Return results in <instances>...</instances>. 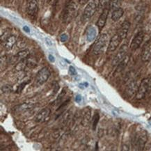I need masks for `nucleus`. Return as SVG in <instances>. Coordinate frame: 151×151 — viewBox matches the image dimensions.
<instances>
[{
	"mask_svg": "<svg viewBox=\"0 0 151 151\" xmlns=\"http://www.w3.org/2000/svg\"><path fill=\"white\" fill-rule=\"evenodd\" d=\"M151 93V77L142 79L137 91L136 98L137 100H142Z\"/></svg>",
	"mask_w": 151,
	"mask_h": 151,
	"instance_id": "nucleus-1",
	"label": "nucleus"
},
{
	"mask_svg": "<svg viewBox=\"0 0 151 151\" xmlns=\"http://www.w3.org/2000/svg\"><path fill=\"white\" fill-rule=\"evenodd\" d=\"M79 3L77 1H71L65 6L64 11H63L62 19L64 22H69L73 20L77 15L78 11Z\"/></svg>",
	"mask_w": 151,
	"mask_h": 151,
	"instance_id": "nucleus-2",
	"label": "nucleus"
},
{
	"mask_svg": "<svg viewBox=\"0 0 151 151\" xmlns=\"http://www.w3.org/2000/svg\"><path fill=\"white\" fill-rule=\"evenodd\" d=\"M100 0H90L85 7L82 15L83 20L86 22L93 16L100 7Z\"/></svg>",
	"mask_w": 151,
	"mask_h": 151,
	"instance_id": "nucleus-3",
	"label": "nucleus"
},
{
	"mask_svg": "<svg viewBox=\"0 0 151 151\" xmlns=\"http://www.w3.org/2000/svg\"><path fill=\"white\" fill-rule=\"evenodd\" d=\"M148 142V134L146 130H141L135 134L133 139V145L138 150H144L145 146Z\"/></svg>",
	"mask_w": 151,
	"mask_h": 151,
	"instance_id": "nucleus-4",
	"label": "nucleus"
},
{
	"mask_svg": "<svg viewBox=\"0 0 151 151\" xmlns=\"http://www.w3.org/2000/svg\"><path fill=\"white\" fill-rule=\"evenodd\" d=\"M108 42V36L105 33L100 34L95 42L93 52L96 55H100L104 51Z\"/></svg>",
	"mask_w": 151,
	"mask_h": 151,
	"instance_id": "nucleus-5",
	"label": "nucleus"
},
{
	"mask_svg": "<svg viewBox=\"0 0 151 151\" xmlns=\"http://www.w3.org/2000/svg\"><path fill=\"white\" fill-rule=\"evenodd\" d=\"M38 13L37 0H29L27 5V13L31 20H36Z\"/></svg>",
	"mask_w": 151,
	"mask_h": 151,
	"instance_id": "nucleus-6",
	"label": "nucleus"
},
{
	"mask_svg": "<svg viewBox=\"0 0 151 151\" xmlns=\"http://www.w3.org/2000/svg\"><path fill=\"white\" fill-rule=\"evenodd\" d=\"M50 71L47 67L42 68L38 71L36 77V83L39 86L44 84L50 78Z\"/></svg>",
	"mask_w": 151,
	"mask_h": 151,
	"instance_id": "nucleus-7",
	"label": "nucleus"
},
{
	"mask_svg": "<svg viewBox=\"0 0 151 151\" xmlns=\"http://www.w3.org/2000/svg\"><path fill=\"white\" fill-rule=\"evenodd\" d=\"M144 32L143 31H140L135 35L130 44V49L132 50H136L140 47L144 41Z\"/></svg>",
	"mask_w": 151,
	"mask_h": 151,
	"instance_id": "nucleus-8",
	"label": "nucleus"
},
{
	"mask_svg": "<svg viewBox=\"0 0 151 151\" xmlns=\"http://www.w3.org/2000/svg\"><path fill=\"white\" fill-rule=\"evenodd\" d=\"M127 51V45H123L120 48L119 52H117L116 55L112 61V65L113 66H117L119 63L123 60L126 56V53Z\"/></svg>",
	"mask_w": 151,
	"mask_h": 151,
	"instance_id": "nucleus-9",
	"label": "nucleus"
},
{
	"mask_svg": "<svg viewBox=\"0 0 151 151\" xmlns=\"http://www.w3.org/2000/svg\"><path fill=\"white\" fill-rule=\"evenodd\" d=\"M123 39L121 38V36L119 34H116L112 36L111 40L109 42V45L107 47V52H113L119 47V46L121 44V42Z\"/></svg>",
	"mask_w": 151,
	"mask_h": 151,
	"instance_id": "nucleus-10",
	"label": "nucleus"
},
{
	"mask_svg": "<svg viewBox=\"0 0 151 151\" xmlns=\"http://www.w3.org/2000/svg\"><path fill=\"white\" fill-rule=\"evenodd\" d=\"M110 10L109 6H107L105 8H104L103 11L101 13V15H100L99 18H98V21H97V26L99 29H102V28L105 26L106 20H107L108 15H109V12Z\"/></svg>",
	"mask_w": 151,
	"mask_h": 151,
	"instance_id": "nucleus-11",
	"label": "nucleus"
},
{
	"mask_svg": "<svg viewBox=\"0 0 151 151\" xmlns=\"http://www.w3.org/2000/svg\"><path fill=\"white\" fill-rule=\"evenodd\" d=\"M138 88L139 86L138 84H137V81H131L127 86L126 90H125V93H126L127 96L129 97V98H132L133 96H136Z\"/></svg>",
	"mask_w": 151,
	"mask_h": 151,
	"instance_id": "nucleus-12",
	"label": "nucleus"
},
{
	"mask_svg": "<svg viewBox=\"0 0 151 151\" xmlns=\"http://www.w3.org/2000/svg\"><path fill=\"white\" fill-rule=\"evenodd\" d=\"M130 25L131 24L129 21L125 20L122 23L121 27H120L119 30H118L117 34L121 36V38L123 40H124L127 37V34H128V32L129 30V28H130Z\"/></svg>",
	"mask_w": 151,
	"mask_h": 151,
	"instance_id": "nucleus-13",
	"label": "nucleus"
},
{
	"mask_svg": "<svg viewBox=\"0 0 151 151\" xmlns=\"http://www.w3.org/2000/svg\"><path fill=\"white\" fill-rule=\"evenodd\" d=\"M50 114H51V110L49 108H44L41 111L38 112L35 118V121L37 123H42V122L45 121L46 119L50 116Z\"/></svg>",
	"mask_w": 151,
	"mask_h": 151,
	"instance_id": "nucleus-14",
	"label": "nucleus"
},
{
	"mask_svg": "<svg viewBox=\"0 0 151 151\" xmlns=\"http://www.w3.org/2000/svg\"><path fill=\"white\" fill-rule=\"evenodd\" d=\"M141 59L144 62H148L151 60V42L146 43L143 48Z\"/></svg>",
	"mask_w": 151,
	"mask_h": 151,
	"instance_id": "nucleus-15",
	"label": "nucleus"
},
{
	"mask_svg": "<svg viewBox=\"0 0 151 151\" xmlns=\"http://www.w3.org/2000/svg\"><path fill=\"white\" fill-rule=\"evenodd\" d=\"M17 42V37L14 35H9L6 39L4 40V47L6 50L13 49L14 45Z\"/></svg>",
	"mask_w": 151,
	"mask_h": 151,
	"instance_id": "nucleus-16",
	"label": "nucleus"
},
{
	"mask_svg": "<svg viewBox=\"0 0 151 151\" xmlns=\"http://www.w3.org/2000/svg\"><path fill=\"white\" fill-rule=\"evenodd\" d=\"M91 119V111L88 108H85L83 111L82 124L83 126L86 127L89 125Z\"/></svg>",
	"mask_w": 151,
	"mask_h": 151,
	"instance_id": "nucleus-17",
	"label": "nucleus"
},
{
	"mask_svg": "<svg viewBox=\"0 0 151 151\" xmlns=\"http://www.w3.org/2000/svg\"><path fill=\"white\" fill-rule=\"evenodd\" d=\"M123 14L124 11L121 7L115 9V10H113L111 13V20H113L114 22H117V21H119L120 19L123 17Z\"/></svg>",
	"mask_w": 151,
	"mask_h": 151,
	"instance_id": "nucleus-18",
	"label": "nucleus"
},
{
	"mask_svg": "<svg viewBox=\"0 0 151 151\" xmlns=\"http://www.w3.org/2000/svg\"><path fill=\"white\" fill-rule=\"evenodd\" d=\"M129 61V56L126 55L125 56V57L124 58V59L119 63V65H117L116 72H118V73L122 72V71H123V70L126 68L127 64H128Z\"/></svg>",
	"mask_w": 151,
	"mask_h": 151,
	"instance_id": "nucleus-19",
	"label": "nucleus"
},
{
	"mask_svg": "<svg viewBox=\"0 0 151 151\" xmlns=\"http://www.w3.org/2000/svg\"><path fill=\"white\" fill-rule=\"evenodd\" d=\"M34 106V104H29V103H24L20 104V105L17 106L15 107V111L18 112H24L29 111V110L32 109Z\"/></svg>",
	"mask_w": 151,
	"mask_h": 151,
	"instance_id": "nucleus-20",
	"label": "nucleus"
},
{
	"mask_svg": "<svg viewBox=\"0 0 151 151\" xmlns=\"http://www.w3.org/2000/svg\"><path fill=\"white\" fill-rule=\"evenodd\" d=\"M29 56V50H23L17 52V55L15 56V58L18 59L19 61H20V60L27 59Z\"/></svg>",
	"mask_w": 151,
	"mask_h": 151,
	"instance_id": "nucleus-21",
	"label": "nucleus"
},
{
	"mask_svg": "<svg viewBox=\"0 0 151 151\" xmlns=\"http://www.w3.org/2000/svg\"><path fill=\"white\" fill-rule=\"evenodd\" d=\"M121 6V0H111L109 4V8L112 11L119 9Z\"/></svg>",
	"mask_w": 151,
	"mask_h": 151,
	"instance_id": "nucleus-22",
	"label": "nucleus"
},
{
	"mask_svg": "<svg viewBox=\"0 0 151 151\" xmlns=\"http://www.w3.org/2000/svg\"><path fill=\"white\" fill-rule=\"evenodd\" d=\"M99 114H96L94 115L93 118V129L95 130L96 128L97 125H98V121H99Z\"/></svg>",
	"mask_w": 151,
	"mask_h": 151,
	"instance_id": "nucleus-23",
	"label": "nucleus"
},
{
	"mask_svg": "<svg viewBox=\"0 0 151 151\" xmlns=\"http://www.w3.org/2000/svg\"><path fill=\"white\" fill-rule=\"evenodd\" d=\"M111 1V0H100L99 8H105L107 6H109Z\"/></svg>",
	"mask_w": 151,
	"mask_h": 151,
	"instance_id": "nucleus-24",
	"label": "nucleus"
},
{
	"mask_svg": "<svg viewBox=\"0 0 151 151\" xmlns=\"http://www.w3.org/2000/svg\"><path fill=\"white\" fill-rule=\"evenodd\" d=\"M1 90L4 93H10L11 91H12L13 88L10 85H5L1 88Z\"/></svg>",
	"mask_w": 151,
	"mask_h": 151,
	"instance_id": "nucleus-25",
	"label": "nucleus"
},
{
	"mask_svg": "<svg viewBox=\"0 0 151 151\" xmlns=\"http://www.w3.org/2000/svg\"><path fill=\"white\" fill-rule=\"evenodd\" d=\"M27 82H24V83H22V84H21L20 85V86H18V88H17V91L18 92V93H20V92L22 91L23 88H24V86L27 85Z\"/></svg>",
	"mask_w": 151,
	"mask_h": 151,
	"instance_id": "nucleus-26",
	"label": "nucleus"
},
{
	"mask_svg": "<svg viewBox=\"0 0 151 151\" xmlns=\"http://www.w3.org/2000/svg\"><path fill=\"white\" fill-rule=\"evenodd\" d=\"M69 73L71 75H74L76 74V70H75V69L74 68V67L73 66H70L69 68Z\"/></svg>",
	"mask_w": 151,
	"mask_h": 151,
	"instance_id": "nucleus-27",
	"label": "nucleus"
},
{
	"mask_svg": "<svg viewBox=\"0 0 151 151\" xmlns=\"http://www.w3.org/2000/svg\"><path fill=\"white\" fill-rule=\"evenodd\" d=\"M90 0H77V2L79 3V5H84L85 4L88 3Z\"/></svg>",
	"mask_w": 151,
	"mask_h": 151,
	"instance_id": "nucleus-28",
	"label": "nucleus"
},
{
	"mask_svg": "<svg viewBox=\"0 0 151 151\" xmlns=\"http://www.w3.org/2000/svg\"><path fill=\"white\" fill-rule=\"evenodd\" d=\"M77 97H78V98H76V100H77V101L79 102V100H81V98H80V96H78Z\"/></svg>",
	"mask_w": 151,
	"mask_h": 151,
	"instance_id": "nucleus-29",
	"label": "nucleus"
},
{
	"mask_svg": "<svg viewBox=\"0 0 151 151\" xmlns=\"http://www.w3.org/2000/svg\"><path fill=\"white\" fill-rule=\"evenodd\" d=\"M45 1H47V3H50V1H52V0H45Z\"/></svg>",
	"mask_w": 151,
	"mask_h": 151,
	"instance_id": "nucleus-30",
	"label": "nucleus"
}]
</instances>
